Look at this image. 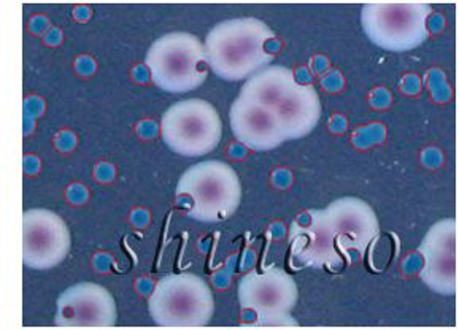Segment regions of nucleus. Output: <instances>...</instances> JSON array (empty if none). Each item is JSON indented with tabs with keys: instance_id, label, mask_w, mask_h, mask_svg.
<instances>
[{
	"instance_id": "1",
	"label": "nucleus",
	"mask_w": 459,
	"mask_h": 330,
	"mask_svg": "<svg viewBox=\"0 0 459 330\" xmlns=\"http://www.w3.org/2000/svg\"><path fill=\"white\" fill-rule=\"evenodd\" d=\"M321 111L314 86L298 82L288 67L267 65L245 82L230 107V127L247 148L269 152L308 135Z\"/></svg>"
},
{
	"instance_id": "2",
	"label": "nucleus",
	"mask_w": 459,
	"mask_h": 330,
	"mask_svg": "<svg viewBox=\"0 0 459 330\" xmlns=\"http://www.w3.org/2000/svg\"><path fill=\"white\" fill-rule=\"evenodd\" d=\"M377 235L378 220L369 204L342 197L323 210H308L292 222L291 255L300 265L339 272L361 261Z\"/></svg>"
},
{
	"instance_id": "3",
	"label": "nucleus",
	"mask_w": 459,
	"mask_h": 330,
	"mask_svg": "<svg viewBox=\"0 0 459 330\" xmlns=\"http://www.w3.org/2000/svg\"><path fill=\"white\" fill-rule=\"evenodd\" d=\"M275 34L258 18L221 21L205 39V59L212 72L226 82L248 80L273 62L265 48Z\"/></svg>"
},
{
	"instance_id": "4",
	"label": "nucleus",
	"mask_w": 459,
	"mask_h": 330,
	"mask_svg": "<svg viewBox=\"0 0 459 330\" xmlns=\"http://www.w3.org/2000/svg\"><path fill=\"white\" fill-rule=\"evenodd\" d=\"M177 197L186 200L188 216L201 222H220L234 214L242 185L236 170L223 161H204L189 167L177 185Z\"/></svg>"
},
{
	"instance_id": "5",
	"label": "nucleus",
	"mask_w": 459,
	"mask_h": 330,
	"mask_svg": "<svg viewBox=\"0 0 459 330\" xmlns=\"http://www.w3.org/2000/svg\"><path fill=\"white\" fill-rule=\"evenodd\" d=\"M145 64L154 84L170 94L197 90L207 78L204 43L189 32L162 35L148 49Z\"/></svg>"
},
{
	"instance_id": "6",
	"label": "nucleus",
	"mask_w": 459,
	"mask_h": 330,
	"mask_svg": "<svg viewBox=\"0 0 459 330\" xmlns=\"http://www.w3.org/2000/svg\"><path fill=\"white\" fill-rule=\"evenodd\" d=\"M148 309L160 327H205L213 317L215 300L202 276L172 274L158 282Z\"/></svg>"
},
{
	"instance_id": "7",
	"label": "nucleus",
	"mask_w": 459,
	"mask_h": 330,
	"mask_svg": "<svg viewBox=\"0 0 459 330\" xmlns=\"http://www.w3.org/2000/svg\"><path fill=\"white\" fill-rule=\"evenodd\" d=\"M432 7L423 2H374L362 7V29L377 47L403 53L429 37L428 18Z\"/></svg>"
},
{
	"instance_id": "8",
	"label": "nucleus",
	"mask_w": 459,
	"mask_h": 330,
	"mask_svg": "<svg viewBox=\"0 0 459 330\" xmlns=\"http://www.w3.org/2000/svg\"><path fill=\"white\" fill-rule=\"evenodd\" d=\"M160 135L172 152L185 158H202L223 138V119L212 103L186 99L172 105L160 121Z\"/></svg>"
},
{
	"instance_id": "9",
	"label": "nucleus",
	"mask_w": 459,
	"mask_h": 330,
	"mask_svg": "<svg viewBox=\"0 0 459 330\" xmlns=\"http://www.w3.org/2000/svg\"><path fill=\"white\" fill-rule=\"evenodd\" d=\"M298 299V284L281 268L250 272L238 282L240 307L255 313L259 326H298L291 319Z\"/></svg>"
},
{
	"instance_id": "10",
	"label": "nucleus",
	"mask_w": 459,
	"mask_h": 330,
	"mask_svg": "<svg viewBox=\"0 0 459 330\" xmlns=\"http://www.w3.org/2000/svg\"><path fill=\"white\" fill-rule=\"evenodd\" d=\"M70 251L69 227L61 216L34 208L22 214V261L37 270L53 268L67 257Z\"/></svg>"
},
{
	"instance_id": "11",
	"label": "nucleus",
	"mask_w": 459,
	"mask_h": 330,
	"mask_svg": "<svg viewBox=\"0 0 459 330\" xmlns=\"http://www.w3.org/2000/svg\"><path fill=\"white\" fill-rule=\"evenodd\" d=\"M118 321L112 294L96 282H80L57 299L56 324L61 327H113Z\"/></svg>"
},
{
	"instance_id": "12",
	"label": "nucleus",
	"mask_w": 459,
	"mask_h": 330,
	"mask_svg": "<svg viewBox=\"0 0 459 330\" xmlns=\"http://www.w3.org/2000/svg\"><path fill=\"white\" fill-rule=\"evenodd\" d=\"M425 265L421 280L442 296H453L458 284L456 264V220L448 218L436 222L420 245Z\"/></svg>"
}]
</instances>
